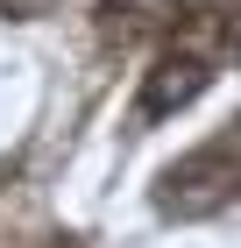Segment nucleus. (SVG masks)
<instances>
[{"instance_id":"obj_1","label":"nucleus","mask_w":241,"mask_h":248,"mask_svg":"<svg viewBox=\"0 0 241 248\" xmlns=\"http://www.w3.org/2000/svg\"><path fill=\"white\" fill-rule=\"evenodd\" d=\"M234 191H241V114H227L192 156H177L163 170L156 213H170V220H206V213L234 206Z\"/></svg>"},{"instance_id":"obj_2","label":"nucleus","mask_w":241,"mask_h":248,"mask_svg":"<svg viewBox=\"0 0 241 248\" xmlns=\"http://www.w3.org/2000/svg\"><path fill=\"white\" fill-rule=\"evenodd\" d=\"M192 15V0H99V36L107 43H135L149 29H177Z\"/></svg>"},{"instance_id":"obj_3","label":"nucleus","mask_w":241,"mask_h":248,"mask_svg":"<svg viewBox=\"0 0 241 248\" xmlns=\"http://www.w3.org/2000/svg\"><path fill=\"white\" fill-rule=\"evenodd\" d=\"M227 43H234V57H241V7H234V21H227Z\"/></svg>"},{"instance_id":"obj_4","label":"nucleus","mask_w":241,"mask_h":248,"mask_svg":"<svg viewBox=\"0 0 241 248\" xmlns=\"http://www.w3.org/2000/svg\"><path fill=\"white\" fill-rule=\"evenodd\" d=\"M0 185H15V163H0Z\"/></svg>"},{"instance_id":"obj_5","label":"nucleus","mask_w":241,"mask_h":248,"mask_svg":"<svg viewBox=\"0 0 241 248\" xmlns=\"http://www.w3.org/2000/svg\"><path fill=\"white\" fill-rule=\"evenodd\" d=\"M0 7H7V15H21V7H29V0H0Z\"/></svg>"}]
</instances>
